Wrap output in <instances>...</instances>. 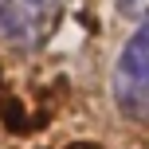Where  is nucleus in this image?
I'll list each match as a JSON object with an SVG mask.
<instances>
[{"label": "nucleus", "mask_w": 149, "mask_h": 149, "mask_svg": "<svg viewBox=\"0 0 149 149\" xmlns=\"http://www.w3.org/2000/svg\"><path fill=\"white\" fill-rule=\"evenodd\" d=\"M114 102L126 118L149 122V16H141L114 63Z\"/></svg>", "instance_id": "1"}, {"label": "nucleus", "mask_w": 149, "mask_h": 149, "mask_svg": "<svg viewBox=\"0 0 149 149\" xmlns=\"http://www.w3.org/2000/svg\"><path fill=\"white\" fill-rule=\"evenodd\" d=\"M67 0H0V43L36 51L55 36Z\"/></svg>", "instance_id": "2"}, {"label": "nucleus", "mask_w": 149, "mask_h": 149, "mask_svg": "<svg viewBox=\"0 0 149 149\" xmlns=\"http://www.w3.org/2000/svg\"><path fill=\"white\" fill-rule=\"evenodd\" d=\"M118 4L122 16H134V20H141V16H149V0H114Z\"/></svg>", "instance_id": "3"}]
</instances>
